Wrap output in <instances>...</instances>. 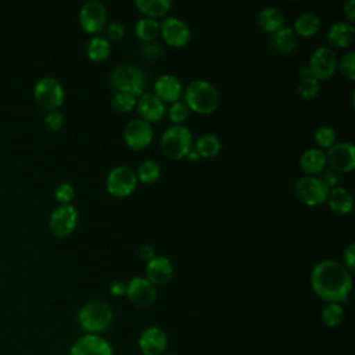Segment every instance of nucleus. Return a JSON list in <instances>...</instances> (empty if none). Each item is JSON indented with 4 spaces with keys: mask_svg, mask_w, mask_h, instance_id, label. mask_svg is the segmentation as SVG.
<instances>
[{
    "mask_svg": "<svg viewBox=\"0 0 355 355\" xmlns=\"http://www.w3.org/2000/svg\"><path fill=\"white\" fill-rule=\"evenodd\" d=\"M311 286L320 300L340 304L345 301L351 293V272L334 259H323L312 269Z\"/></svg>",
    "mask_w": 355,
    "mask_h": 355,
    "instance_id": "obj_1",
    "label": "nucleus"
},
{
    "mask_svg": "<svg viewBox=\"0 0 355 355\" xmlns=\"http://www.w3.org/2000/svg\"><path fill=\"white\" fill-rule=\"evenodd\" d=\"M114 320L111 306L104 301H89L80 306L76 322L83 334H97L107 331Z\"/></svg>",
    "mask_w": 355,
    "mask_h": 355,
    "instance_id": "obj_2",
    "label": "nucleus"
},
{
    "mask_svg": "<svg viewBox=\"0 0 355 355\" xmlns=\"http://www.w3.org/2000/svg\"><path fill=\"white\" fill-rule=\"evenodd\" d=\"M184 104L197 114H211L219 105V92L208 80H193L184 90Z\"/></svg>",
    "mask_w": 355,
    "mask_h": 355,
    "instance_id": "obj_3",
    "label": "nucleus"
},
{
    "mask_svg": "<svg viewBox=\"0 0 355 355\" xmlns=\"http://www.w3.org/2000/svg\"><path fill=\"white\" fill-rule=\"evenodd\" d=\"M193 136L184 125H172L161 136L159 147L164 155L171 159H180L191 150Z\"/></svg>",
    "mask_w": 355,
    "mask_h": 355,
    "instance_id": "obj_4",
    "label": "nucleus"
},
{
    "mask_svg": "<svg viewBox=\"0 0 355 355\" xmlns=\"http://www.w3.org/2000/svg\"><path fill=\"white\" fill-rule=\"evenodd\" d=\"M111 85L116 92L128 93L132 96L143 94L144 75L143 72L132 64H121L114 68L110 76Z\"/></svg>",
    "mask_w": 355,
    "mask_h": 355,
    "instance_id": "obj_5",
    "label": "nucleus"
},
{
    "mask_svg": "<svg viewBox=\"0 0 355 355\" xmlns=\"http://www.w3.org/2000/svg\"><path fill=\"white\" fill-rule=\"evenodd\" d=\"M33 97L43 108L57 111L64 101L62 85L53 76H44L35 85Z\"/></svg>",
    "mask_w": 355,
    "mask_h": 355,
    "instance_id": "obj_6",
    "label": "nucleus"
},
{
    "mask_svg": "<svg viewBox=\"0 0 355 355\" xmlns=\"http://www.w3.org/2000/svg\"><path fill=\"white\" fill-rule=\"evenodd\" d=\"M295 196L300 201L306 205L316 207L327 201L329 189L323 184V182L313 176H302L294 184Z\"/></svg>",
    "mask_w": 355,
    "mask_h": 355,
    "instance_id": "obj_7",
    "label": "nucleus"
},
{
    "mask_svg": "<svg viewBox=\"0 0 355 355\" xmlns=\"http://www.w3.org/2000/svg\"><path fill=\"white\" fill-rule=\"evenodd\" d=\"M136 184H137L136 172L126 165H119L111 169L105 182L108 193L115 197L129 196L136 189Z\"/></svg>",
    "mask_w": 355,
    "mask_h": 355,
    "instance_id": "obj_8",
    "label": "nucleus"
},
{
    "mask_svg": "<svg viewBox=\"0 0 355 355\" xmlns=\"http://www.w3.org/2000/svg\"><path fill=\"white\" fill-rule=\"evenodd\" d=\"M311 75L318 80H326L337 69V54L327 46H320L313 50L309 58Z\"/></svg>",
    "mask_w": 355,
    "mask_h": 355,
    "instance_id": "obj_9",
    "label": "nucleus"
},
{
    "mask_svg": "<svg viewBox=\"0 0 355 355\" xmlns=\"http://www.w3.org/2000/svg\"><path fill=\"white\" fill-rule=\"evenodd\" d=\"M78 225V212L72 204H60L50 215L49 226L54 236L68 237Z\"/></svg>",
    "mask_w": 355,
    "mask_h": 355,
    "instance_id": "obj_10",
    "label": "nucleus"
},
{
    "mask_svg": "<svg viewBox=\"0 0 355 355\" xmlns=\"http://www.w3.org/2000/svg\"><path fill=\"white\" fill-rule=\"evenodd\" d=\"M137 347L140 355H164L168 348V334L159 326H148L140 333Z\"/></svg>",
    "mask_w": 355,
    "mask_h": 355,
    "instance_id": "obj_11",
    "label": "nucleus"
},
{
    "mask_svg": "<svg viewBox=\"0 0 355 355\" xmlns=\"http://www.w3.org/2000/svg\"><path fill=\"white\" fill-rule=\"evenodd\" d=\"M68 355H114V348L103 336L82 334L72 343Z\"/></svg>",
    "mask_w": 355,
    "mask_h": 355,
    "instance_id": "obj_12",
    "label": "nucleus"
},
{
    "mask_svg": "<svg viewBox=\"0 0 355 355\" xmlns=\"http://www.w3.org/2000/svg\"><path fill=\"white\" fill-rule=\"evenodd\" d=\"M128 300L137 308H148L157 298L155 287L146 279L136 276L126 283Z\"/></svg>",
    "mask_w": 355,
    "mask_h": 355,
    "instance_id": "obj_13",
    "label": "nucleus"
},
{
    "mask_svg": "<svg viewBox=\"0 0 355 355\" xmlns=\"http://www.w3.org/2000/svg\"><path fill=\"white\" fill-rule=\"evenodd\" d=\"M326 162L334 172H351L355 166V148L349 141L334 143L326 154Z\"/></svg>",
    "mask_w": 355,
    "mask_h": 355,
    "instance_id": "obj_14",
    "label": "nucleus"
},
{
    "mask_svg": "<svg viewBox=\"0 0 355 355\" xmlns=\"http://www.w3.org/2000/svg\"><path fill=\"white\" fill-rule=\"evenodd\" d=\"M107 22V10L100 1H86L79 11V24L87 33L100 32Z\"/></svg>",
    "mask_w": 355,
    "mask_h": 355,
    "instance_id": "obj_15",
    "label": "nucleus"
},
{
    "mask_svg": "<svg viewBox=\"0 0 355 355\" xmlns=\"http://www.w3.org/2000/svg\"><path fill=\"white\" fill-rule=\"evenodd\" d=\"M159 33L164 40L172 47H183L190 40L189 25L178 17H166L159 24Z\"/></svg>",
    "mask_w": 355,
    "mask_h": 355,
    "instance_id": "obj_16",
    "label": "nucleus"
},
{
    "mask_svg": "<svg viewBox=\"0 0 355 355\" xmlns=\"http://www.w3.org/2000/svg\"><path fill=\"white\" fill-rule=\"evenodd\" d=\"M123 137L129 148L132 150H143L146 148L153 140V128L150 122L137 118L128 122L125 126Z\"/></svg>",
    "mask_w": 355,
    "mask_h": 355,
    "instance_id": "obj_17",
    "label": "nucleus"
},
{
    "mask_svg": "<svg viewBox=\"0 0 355 355\" xmlns=\"http://www.w3.org/2000/svg\"><path fill=\"white\" fill-rule=\"evenodd\" d=\"M154 94L162 103H176L182 96V83L180 80L171 73L161 75L154 83Z\"/></svg>",
    "mask_w": 355,
    "mask_h": 355,
    "instance_id": "obj_18",
    "label": "nucleus"
},
{
    "mask_svg": "<svg viewBox=\"0 0 355 355\" xmlns=\"http://www.w3.org/2000/svg\"><path fill=\"white\" fill-rule=\"evenodd\" d=\"M172 263L165 257H154L151 261L147 262L146 266V279L155 287V286H165L172 279Z\"/></svg>",
    "mask_w": 355,
    "mask_h": 355,
    "instance_id": "obj_19",
    "label": "nucleus"
},
{
    "mask_svg": "<svg viewBox=\"0 0 355 355\" xmlns=\"http://www.w3.org/2000/svg\"><path fill=\"white\" fill-rule=\"evenodd\" d=\"M137 111L141 115V119L157 122L165 115V103H162L154 93H143L137 100Z\"/></svg>",
    "mask_w": 355,
    "mask_h": 355,
    "instance_id": "obj_20",
    "label": "nucleus"
},
{
    "mask_svg": "<svg viewBox=\"0 0 355 355\" xmlns=\"http://www.w3.org/2000/svg\"><path fill=\"white\" fill-rule=\"evenodd\" d=\"M329 205L333 212L338 215H347L352 211L354 207V198L352 194L343 186H336L330 189L327 196Z\"/></svg>",
    "mask_w": 355,
    "mask_h": 355,
    "instance_id": "obj_21",
    "label": "nucleus"
},
{
    "mask_svg": "<svg viewBox=\"0 0 355 355\" xmlns=\"http://www.w3.org/2000/svg\"><path fill=\"white\" fill-rule=\"evenodd\" d=\"M326 165V154L322 148H308L302 153L300 158V166L306 173V176H312L320 173Z\"/></svg>",
    "mask_w": 355,
    "mask_h": 355,
    "instance_id": "obj_22",
    "label": "nucleus"
},
{
    "mask_svg": "<svg viewBox=\"0 0 355 355\" xmlns=\"http://www.w3.org/2000/svg\"><path fill=\"white\" fill-rule=\"evenodd\" d=\"M354 25L344 21L334 22L327 31V40L336 47H347L354 39Z\"/></svg>",
    "mask_w": 355,
    "mask_h": 355,
    "instance_id": "obj_23",
    "label": "nucleus"
},
{
    "mask_svg": "<svg viewBox=\"0 0 355 355\" xmlns=\"http://www.w3.org/2000/svg\"><path fill=\"white\" fill-rule=\"evenodd\" d=\"M297 35L293 28L283 26L272 33V47L282 54H291L297 47Z\"/></svg>",
    "mask_w": 355,
    "mask_h": 355,
    "instance_id": "obj_24",
    "label": "nucleus"
},
{
    "mask_svg": "<svg viewBox=\"0 0 355 355\" xmlns=\"http://www.w3.org/2000/svg\"><path fill=\"white\" fill-rule=\"evenodd\" d=\"M258 24L263 31L273 33L284 26V15L280 8L268 6L259 11Z\"/></svg>",
    "mask_w": 355,
    "mask_h": 355,
    "instance_id": "obj_25",
    "label": "nucleus"
},
{
    "mask_svg": "<svg viewBox=\"0 0 355 355\" xmlns=\"http://www.w3.org/2000/svg\"><path fill=\"white\" fill-rule=\"evenodd\" d=\"M293 29L297 36H313L320 29V18L313 12H302L295 18Z\"/></svg>",
    "mask_w": 355,
    "mask_h": 355,
    "instance_id": "obj_26",
    "label": "nucleus"
},
{
    "mask_svg": "<svg viewBox=\"0 0 355 355\" xmlns=\"http://www.w3.org/2000/svg\"><path fill=\"white\" fill-rule=\"evenodd\" d=\"M136 7L140 12L147 15V18L162 17L172 6L171 0H136Z\"/></svg>",
    "mask_w": 355,
    "mask_h": 355,
    "instance_id": "obj_27",
    "label": "nucleus"
},
{
    "mask_svg": "<svg viewBox=\"0 0 355 355\" xmlns=\"http://www.w3.org/2000/svg\"><path fill=\"white\" fill-rule=\"evenodd\" d=\"M196 151L202 158H214L220 151V140L214 133H204L196 143Z\"/></svg>",
    "mask_w": 355,
    "mask_h": 355,
    "instance_id": "obj_28",
    "label": "nucleus"
},
{
    "mask_svg": "<svg viewBox=\"0 0 355 355\" xmlns=\"http://www.w3.org/2000/svg\"><path fill=\"white\" fill-rule=\"evenodd\" d=\"M111 51V44L104 36H93L86 46L87 57L92 61H104Z\"/></svg>",
    "mask_w": 355,
    "mask_h": 355,
    "instance_id": "obj_29",
    "label": "nucleus"
},
{
    "mask_svg": "<svg viewBox=\"0 0 355 355\" xmlns=\"http://www.w3.org/2000/svg\"><path fill=\"white\" fill-rule=\"evenodd\" d=\"M344 315H345V312H344V308L341 306V304L327 302L320 311V320L326 327L334 329L343 323Z\"/></svg>",
    "mask_w": 355,
    "mask_h": 355,
    "instance_id": "obj_30",
    "label": "nucleus"
},
{
    "mask_svg": "<svg viewBox=\"0 0 355 355\" xmlns=\"http://www.w3.org/2000/svg\"><path fill=\"white\" fill-rule=\"evenodd\" d=\"M159 33V22L154 18H141L136 24V35L141 42L153 43Z\"/></svg>",
    "mask_w": 355,
    "mask_h": 355,
    "instance_id": "obj_31",
    "label": "nucleus"
},
{
    "mask_svg": "<svg viewBox=\"0 0 355 355\" xmlns=\"http://www.w3.org/2000/svg\"><path fill=\"white\" fill-rule=\"evenodd\" d=\"M161 175V169H159V165L153 161V159H146L143 161L139 168H137V172H136V176H137V180L146 183V184H150V183H154L155 180H158Z\"/></svg>",
    "mask_w": 355,
    "mask_h": 355,
    "instance_id": "obj_32",
    "label": "nucleus"
},
{
    "mask_svg": "<svg viewBox=\"0 0 355 355\" xmlns=\"http://www.w3.org/2000/svg\"><path fill=\"white\" fill-rule=\"evenodd\" d=\"M297 90L304 100H313L319 93V80L315 79L312 75L301 76Z\"/></svg>",
    "mask_w": 355,
    "mask_h": 355,
    "instance_id": "obj_33",
    "label": "nucleus"
},
{
    "mask_svg": "<svg viewBox=\"0 0 355 355\" xmlns=\"http://www.w3.org/2000/svg\"><path fill=\"white\" fill-rule=\"evenodd\" d=\"M111 105L118 112H129L136 105V97L128 93L116 92L111 100Z\"/></svg>",
    "mask_w": 355,
    "mask_h": 355,
    "instance_id": "obj_34",
    "label": "nucleus"
},
{
    "mask_svg": "<svg viewBox=\"0 0 355 355\" xmlns=\"http://www.w3.org/2000/svg\"><path fill=\"white\" fill-rule=\"evenodd\" d=\"M315 141L322 148H330L336 143V130L327 125L319 126L315 130Z\"/></svg>",
    "mask_w": 355,
    "mask_h": 355,
    "instance_id": "obj_35",
    "label": "nucleus"
},
{
    "mask_svg": "<svg viewBox=\"0 0 355 355\" xmlns=\"http://www.w3.org/2000/svg\"><path fill=\"white\" fill-rule=\"evenodd\" d=\"M337 67L345 78H348L349 80H354L355 79V51L349 50L344 53L341 58L337 61Z\"/></svg>",
    "mask_w": 355,
    "mask_h": 355,
    "instance_id": "obj_36",
    "label": "nucleus"
},
{
    "mask_svg": "<svg viewBox=\"0 0 355 355\" xmlns=\"http://www.w3.org/2000/svg\"><path fill=\"white\" fill-rule=\"evenodd\" d=\"M168 116L172 122H175V125H182L189 116V108L182 101L172 103L168 110Z\"/></svg>",
    "mask_w": 355,
    "mask_h": 355,
    "instance_id": "obj_37",
    "label": "nucleus"
},
{
    "mask_svg": "<svg viewBox=\"0 0 355 355\" xmlns=\"http://www.w3.org/2000/svg\"><path fill=\"white\" fill-rule=\"evenodd\" d=\"M54 194H55V198H57V201L60 204H71V201H72V198L75 196V190H73L71 183L64 182V183H60L57 186Z\"/></svg>",
    "mask_w": 355,
    "mask_h": 355,
    "instance_id": "obj_38",
    "label": "nucleus"
},
{
    "mask_svg": "<svg viewBox=\"0 0 355 355\" xmlns=\"http://www.w3.org/2000/svg\"><path fill=\"white\" fill-rule=\"evenodd\" d=\"M64 115L60 111H50L46 116H44V123L46 126L53 130V132H58L62 126H64Z\"/></svg>",
    "mask_w": 355,
    "mask_h": 355,
    "instance_id": "obj_39",
    "label": "nucleus"
},
{
    "mask_svg": "<svg viewBox=\"0 0 355 355\" xmlns=\"http://www.w3.org/2000/svg\"><path fill=\"white\" fill-rule=\"evenodd\" d=\"M105 33H107V40H112V42H119L123 39L125 36V26L119 22H111L107 25L105 28Z\"/></svg>",
    "mask_w": 355,
    "mask_h": 355,
    "instance_id": "obj_40",
    "label": "nucleus"
},
{
    "mask_svg": "<svg viewBox=\"0 0 355 355\" xmlns=\"http://www.w3.org/2000/svg\"><path fill=\"white\" fill-rule=\"evenodd\" d=\"M141 55L148 61H155L162 55V49L155 43H147L141 47Z\"/></svg>",
    "mask_w": 355,
    "mask_h": 355,
    "instance_id": "obj_41",
    "label": "nucleus"
},
{
    "mask_svg": "<svg viewBox=\"0 0 355 355\" xmlns=\"http://www.w3.org/2000/svg\"><path fill=\"white\" fill-rule=\"evenodd\" d=\"M343 259H344V266L349 270L354 272L355 269V244H349L344 252H343Z\"/></svg>",
    "mask_w": 355,
    "mask_h": 355,
    "instance_id": "obj_42",
    "label": "nucleus"
},
{
    "mask_svg": "<svg viewBox=\"0 0 355 355\" xmlns=\"http://www.w3.org/2000/svg\"><path fill=\"white\" fill-rule=\"evenodd\" d=\"M320 180L323 182V184L330 190V189H333V187H336L337 184H338V175H337V172H334V171H331V169H323L322 171V178H320Z\"/></svg>",
    "mask_w": 355,
    "mask_h": 355,
    "instance_id": "obj_43",
    "label": "nucleus"
},
{
    "mask_svg": "<svg viewBox=\"0 0 355 355\" xmlns=\"http://www.w3.org/2000/svg\"><path fill=\"white\" fill-rule=\"evenodd\" d=\"M110 293L115 297H122L126 294V283L122 280H115L110 286Z\"/></svg>",
    "mask_w": 355,
    "mask_h": 355,
    "instance_id": "obj_44",
    "label": "nucleus"
},
{
    "mask_svg": "<svg viewBox=\"0 0 355 355\" xmlns=\"http://www.w3.org/2000/svg\"><path fill=\"white\" fill-rule=\"evenodd\" d=\"M139 257H140V259L148 262V261H151L155 257V251H154V248L150 244H143L139 248Z\"/></svg>",
    "mask_w": 355,
    "mask_h": 355,
    "instance_id": "obj_45",
    "label": "nucleus"
},
{
    "mask_svg": "<svg viewBox=\"0 0 355 355\" xmlns=\"http://www.w3.org/2000/svg\"><path fill=\"white\" fill-rule=\"evenodd\" d=\"M344 12L347 15V19L349 24L354 22L355 19V0H348L345 4H344Z\"/></svg>",
    "mask_w": 355,
    "mask_h": 355,
    "instance_id": "obj_46",
    "label": "nucleus"
},
{
    "mask_svg": "<svg viewBox=\"0 0 355 355\" xmlns=\"http://www.w3.org/2000/svg\"><path fill=\"white\" fill-rule=\"evenodd\" d=\"M186 157L189 158V161H197V159H200V155H198V153L196 151V148L193 150H190L187 154H186Z\"/></svg>",
    "mask_w": 355,
    "mask_h": 355,
    "instance_id": "obj_47",
    "label": "nucleus"
},
{
    "mask_svg": "<svg viewBox=\"0 0 355 355\" xmlns=\"http://www.w3.org/2000/svg\"><path fill=\"white\" fill-rule=\"evenodd\" d=\"M164 355H176V354H168V352H165Z\"/></svg>",
    "mask_w": 355,
    "mask_h": 355,
    "instance_id": "obj_48",
    "label": "nucleus"
}]
</instances>
